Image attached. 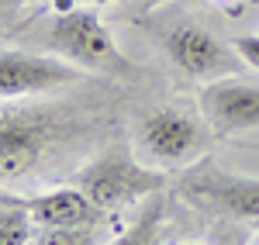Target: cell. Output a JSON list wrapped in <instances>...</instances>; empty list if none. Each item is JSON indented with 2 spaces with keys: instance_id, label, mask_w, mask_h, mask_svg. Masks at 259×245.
Instances as JSON below:
<instances>
[{
  "instance_id": "6",
  "label": "cell",
  "mask_w": 259,
  "mask_h": 245,
  "mask_svg": "<svg viewBox=\"0 0 259 245\" xmlns=\"http://www.w3.org/2000/svg\"><path fill=\"white\" fill-rule=\"evenodd\" d=\"M214 128L204 114L180 107V104H159L145 111L139 121V149L156 166H183L197 159L211 145Z\"/></svg>"
},
{
  "instance_id": "3",
  "label": "cell",
  "mask_w": 259,
  "mask_h": 245,
  "mask_svg": "<svg viewBox=\"0 0 259 245\" xmlns=\"http://www.w3.org/2000/svg\"><path fill=\"white\" fill-rule=\"evenodd\" d=\"M145 28L152 41L162 48V56L177 66L183 76L194 80H218V76H239L245 69V59L235 52V45L207 31L200 21L187 18V14H159V18H145Z\"/></svg>"
},
{
  "instance_id": "18",
  "label": "cell",
  "mask_w": 259,
  "mask_h": 245,
  "mask_svg": "<svg viewBox=\"0 0 259 245\" xmlns=\"http://www.w3.org/2000/svg\"><path fill=\"white\" fill-rule=\"evenodd\" d=\"M256 231H259V221H256Z\"/></svg>"
},
{
  "instance_id": "20",
  "label": "cell",
  "mask_w": 259,
  "mask_h": 245,
  "mask_svg": "<svg viewBox=\"0 0 259 245\" xmlns=\"http://www.w3.org/2000/svg\"><path fill=\"white\" fill-rule=\"evenodd\" d=\"M252 245H259V242H252Z\"/></svg>"
},
{
  "instance_id": "19",
  "label": "cell",
  "mask_w": 259,
  "mask_h": 245,
  "mask_svg": "<svg viewBox=\"0 0 259 245\" xmlns=\"http://www.w3.org/2000/svg\"><path fill=\"white\" fill-rule=\"evenodd\" d=\"M252 4H259V0H252Z\"/></svg>"
},
{
  "instance_id": "11",
  "label": "cell",
  "mask_w": 259,
  "mask_h": 245,
  "mask_svg": "<svg viewBox=\"0 0 259 245\" xmlns=\"http://www.w3.org/2000/svg\"><path fill=\"white\" fill-rule=\"evenodd\" d=\"M107 225H56L38 228L35 225V245H100V231Z\"/></svg>"
},
{
  "instance_id": "12",
  "label": "cell",
  "mask_w": 259,
  "mask_h": 245,
  "mask_svg": "<svg viewBox=\"0 0 259 245\" xmlns=\"http://www.w3.org/2000/svg\"><path fill=\"white\" fill-rule=\"evenodd\" d=\"M159 221H162V204H159V201H152V204L145 207V214H142L139 221L128 228L118 242H111V245H156Z\"/></svg>"
},
{
  "instance_id": "8",
  "label": "cell",
  "mask_w": 259,
  "mask_h": 245,
  "mask_svg": "<svg viewBox=\"0 0 259 245\" xmlns=\"http://www.w3.org/2000/svg\"><path fill=\"white\" fill-rule=\"evenodd\" d=\"M200 114L214 135H239L259 128V83L242 76H218L200 90Z\"/></svg>"
},
{
  "instance_id": "1",
  "label": "cell",
  "mask_w": 259,
  "mask_h": 245,
  "mask_svg": "<svg viewBox=\"0 0 259 245\" xmlns=\"http://www.w3.org/2000/svg\"><path fill=\"white\" fill-rule=\"evenodd\" d=\"M97 118L80 107H4L0 111V180H28L56 152L94 131Z\"/></svg>"
},
{
  "instance_id": "10",
  "label": "cell",
  "mask_w": 259,
  "mask_h": 245,
  "mask_svg": "<svg viewBox=\"0 0 259 245\" xmlns=\"http://www.w3.org/2000/svg\"><path fill=\"white\" fill-rule=\"evenodd\" d=\"M35 218L14 193L0 197V245H31Z\"/></svg>"
},
{
  "instance_id": "21",
  "label": "cell",
  "mask_w": 259,
  "mask_h": 245,
  "mask_svg": "<svg viewBox=\"0 0 259 245\" xmlns=\"http://www.w3.org/2000/svg\"><path fill=\"white\" fill-rule=\"evenodd\" d=\"M31 245H35V242H31Z\"/></svg>"
},
{
  "instance_id": "4",
  "label": "cell",
  "mask_w": 259,
  "mask_h": 245,
  "mask_svg": "<svg viewBox=\"0 0 259 245\" xmlns=\"http://www.w3.org/2000/svg\"><path fill=\"white\" fill-rule=\"evenodd\" d=\"M166 183V173L142 166L124 142L104 145L94 159H87L73 173V186H80L94 204L111 214H118L128 204H139L142 197L159 193Z\"/></svg>"
},
{
  "instance_id": "13",
  "label": "cell",
  "mask_w": 259,
  "mask_h": 245,
  "mask_svg": "<svg viewBox=\"0 0 259 245\" xmlns=\"http://www.w3.org/2000/svg\"><path fill=\"white\" fill-rule=\"evenodd\" d=\"M232 45H235V52H239L242 59H245V66L259 69V35H239V38H232Z\"/></svg>"
},
{
  "instance_id": "15",
  "label": "cell",
  "mask_w": 259,
  "mask_h": 245,
  "mask_svg": "<svg viewBox=\"0 0 259 245\" xmlns=\"http://www.w3.org/2000/svg\"><path fill=\"white\" fill-rule=\"evenodd\" d=\"M28 4H38V0H0V18L14 14V11H21V7H28Z\"/></svg>"
},
{
  "instance_id": "17",
  "label": "cell",
  "mask_w": 259,
  "mask_h": 245,
  "mask_svg": "<svg viewBox=\"0 0 259 245\" xmlns=\"http://www.w3.org/2000/svg\"><path fill=\"white\" fill-rule=\"evenodd\" d=\"M83 4H107V0H83Z\"/></svg>"
},
{
  "instance_id": "5",
  "label": "cell",
  "mask_w": 259,
  "mask_h": 245,
  "mask_svg": "<svg viewBox=\"0 0 259 245\" xmlns=\"http://www.w3.org/2000/svg\"><path fill=\"white\" fill-rule=\"evenodd\" d=\"M177 197L194 211L228 221H259V176H242L211 159H197L177 180Z\"/></svg>"
},
{
  "instance_id": "16",
  "label": "cell",
  "mask_w": 259,
  "mask_h": 245,
  "mask_svg": "<svg viewBox=\"0 0 259 245\" xmlns=\"http://www.w3.org/2000/svg\"><path fill=\"white\" fill-rule=\"evenodd\" d=\"M214 4H221V7H228V14H239V11H242V7H239L242 0H214Z\"/></svg>"
},
{
  "instance_id": "9",
  "label": "cell",
  "mask_w": 259,
  "mask_h": 245,
  "mask_svg": "<svg viewBox=\"0 0 259 245\" xmlns=\"http://www.w3.org/2000/svg\"><path fill=\"white\" fill-rule=\"evenodd\" d=\"M21 204L31 211L38 228H56V225H111L114 214L97 207L80 186H59L38 197H18Z\"/></svg>"
},
{
  "instance_id": "7",
  "label": "cell",
  "mask_w": 259,
  "mask_h": 245,
  "mask_svg": "<svg viewBox=\"0 0 259 245\" xmlns=\"http://www.w3.org/2000/svg\"><path fill=\"white\" fill-rule=\"evenodd\" d=\"M87 69L62 62L56 56H38V52H21V48H0V101H21L49 93L56 86L80 83Z\"/></svg>"
},
{
  "instance_id": "2",
  "label": "cell",
  "mask_w": 259,
  "mask_h": 245,
  "mask_svg": "<svg viewBox=\"0 0 259 245\" xmlns=\"http://www.w3.org/2000/svg\"><path fill=\"white\" fill-rule=\"evenodd\" d=\"M45 48L66 56L73 66H80L87 73H104L114 80H139L142 69L118 48V41L111 38V31L104 28V21L94 7H69L59 11L45 28Z\"/></svg>"
},
{
  "instance_id": "14",
  "label": "cell",
  "mask_w": 259,
  "mask_h": 245,
  "mask_svg": "<svg viewBox=\"0 0 259 245\" xmlns=\"http://www.w3.org/2000/svg\"><path fill=\"white\" fill-rule=\"evenodd\" d=\"M124 4H128L135 14H149V11H156V7L166 4V0H124Z\"/></svg>"
}]
</instances>
